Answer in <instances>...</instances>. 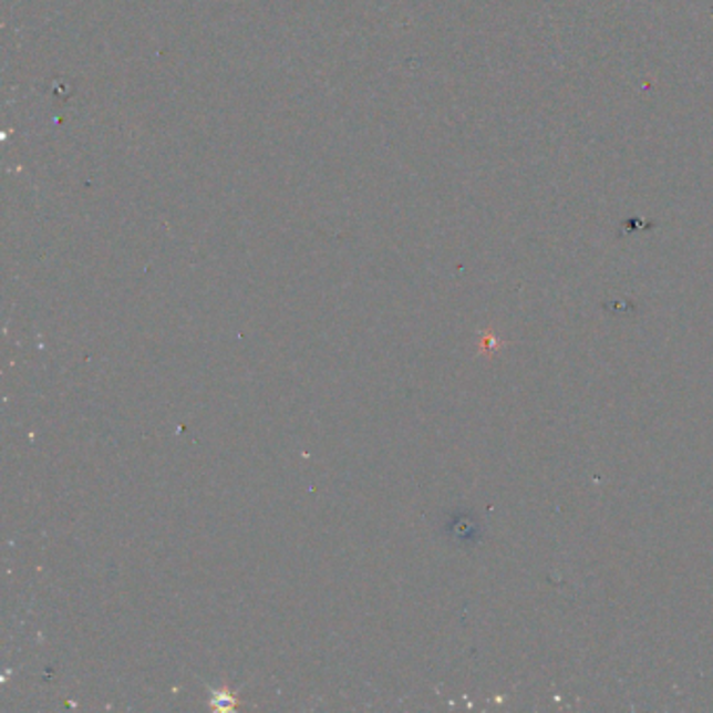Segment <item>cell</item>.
Listing matches in <instances>:
<instances>
[{
    "label": "cell",
    "instance_id": "1",
    "mask_svg": "<svg viewBox=\"0 0 713 713\" xmlns=\"http://www.w3.org/2000/svg\"><path fill=\"white\" fill-rule=\"evenodd\" d=\"M237 705H239L237 696L232 695V693H228V691H216V693L211 695V707H214V710H218V712L235 710Z\"/></svg>",
    "mask_w": 713,
    "mask_h": 713
}]
</instances>
